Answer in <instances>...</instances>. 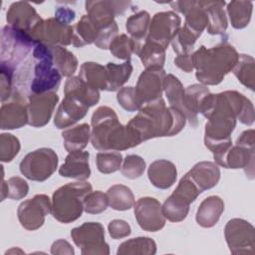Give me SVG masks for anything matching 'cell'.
<instances>
[{"label":"cell","instance_id":"f35d334b","mask_svg":"<svg viewBox=\"0 0 255 255\" xmlns=\"http://www.w3.org/2000/svg\"><path fill=\"white\" fill-rule=\"evenodd\" d=\"M150 22L149 13L139 11L129 16L126 21V29L134 42H141L145 39Z\"/></svg>","mask_w":255,"mask_h":255},{"label":"cell","instance_id":"f1b7e54d","mask_svg":"<svg viewBox=\"0 0 255 255\" xmlns=\"http://www.w3.org/2000/svg\"><path fill=\"white\" fill-rule=\"evenodd\" d=\"M202 7L206 11L207 15V32L210 35H221L224 34L227 27L228 21L226 13L223 9L225 1H200Z\"/></svg>","mask_w":255,"mask_h":255},{"label":"cell","instance_id":"e575fe53","mask_svg":"<svg viewBox=\"0 0 255 255\" xmlns=\"http://www.w3.org/2000/svg\"><path fill=\"white\" fill-rule=\"evenodd\" d=\"M227 14L235 29L245 28L251 19L253 3L251 1H231L227 4Z\"/></svg>","mask_w":255,"mask_h":255},{"label":"cell","instance_id":"603a6c76","mask_svg":"<svg viewBox=\"0 0 255 255\" xmlns=\"http://www.w3.org/2000/svg\"><path fill=\"white\" fill-rule=\"evenodd\" d=\"M208 94H210L209 89L202 84H193L184 89L181 112L193 128L198 125L197 115L200 114L202 102Z\"/></svg>","mask_w":255,"mask_h":255},{"label":"cell","instance_id":"4dcf8cb0","mask_svg":"<svg viewBox=\"0 0 255 255\" xmlns=\"http://www.w3.org/2000/svg\"><path fill=\"white\" fill-rule=\"evenodd\" d=\"M62 137L67 151L83 150L91 139V127L88 124H81L70 128L62 132Z\"/></svg>","mask_w":255,"mask_h":255},{"label":"cell","instance_id":"11a10c76","mask_svg":"<svg viewBox=\"0 0 255 255\" xmlns=\"http://www.w3.org/2000/svg\"><path fill=\"white\" fill-rule=\"evenodd\" d=\"M193 53V52H192ZM192 53L189 55H180L176 56L174 59V64L180 70L185 73H190L193 71V60H192Z\"/></svg>","mask_w":255,"mask_h":255},{"label":"cell","instance_id":"9c48e42d","mask_svg":"<svg viewBox=\"0 0 255 255\" xmlns=\"http://www.w3.org/2000/svg\"><path fill=\"white\" fill-rule=\"evenodd\" d=\"M254 129L244 130L237 138L235 145H231L224 155L220 166L224 168H244L251 179L254 174Z\"/></svg>","mask_w":255,"mask_h":255},{"label":"cell","instance_id":"60d3db41","mask_svg":"<svg viewBox=\"0 0 255 255\" xmlns=\"http://www.w3.org/2000/svg\"><path fill=\"white\" fill-rule=\"evenodd\" d=\"M199 37V34L193 32L183 25V27H180L174 38L171 40L170 44L177 56L189 55L192 53L194 44Z\"/></svg>","mask_w":255,"mask_h":255},{"label":"cell","instance_id":"ffe728a7","mask_svg":"<svg viewBox=\"0 0 255 255\" xmlns=\"http://www.w3.org/2000/svg\"><path fill=\"white\" fill-rule=\"evenodd\" d=\"M41 20L42 18L34 7L24 1L12 3L6 14L8 26L28 34Z\"/></svg>","mask_w":255,"mask_h":255},{"label":"cell","instance_id":"b9f144b4","mask_svg":"<svg viewBox=\"0 0 255 255\" xmlns=\"http://www.w3.org/2000/svg\"><path fill=\"white\" fill-rule=\"evenodd\" d=\"M188 203L173 196L172 194L161 205L164 217L171 222H180L184 220L189 211Z\"/></svg>","mask_w":255,"mask_h":255},{"label":"cell","instance_id":"9f6ffc18","mask_svg":"<svg viewBox=\"0 0 255 255\" xmlns=\"http://www.w3.org/2000/svg\"><path fill=\"white\" fill-rule=\"evenodd\" d=\"M51 253L52 254L73 255L75 253V251L68 241H66L64 239H59V240L53 242V244L51 246Z\"/></svg>","mask_w":255,"mask_h":255},{"label":"cell","instance_id":"30bf717a","mask_svg":"<svg viewBox=\"0 0 255 255\" xmlns=\"http://www.w3.org/2000/svg\"><path fill=\"white\" fill-rule=\"evenodd\" d=\"M74 243L83 255H109L110 247L105 241V229L100 222H85L71 230Z\"/></svg>","mask_w":255,"mask_h":255},{"label":"cell","instance_id":"ba28073f","mask_svg":"<svg viewBox=\"0 0 255 255\" xmlns=\"http://www.w3.org/2000/svg\"><path fill=\"white\" fill-rule=\"evenodd\" d=\"M58 155L49 147H41L27 153L21 160V173L33 181H45L57 169Z\"/></svg>","mask_w":255,"mask_h":255},{"label":"cell","instance_id":"681fc988","mask_svg":"<svg viewBox=\"0 0 255 255\" xmlns=\"http://www.w3.org/2000/svg\"><path fill=\"white\" fill-rule=\"evenodd\" d=\"M109 205L107 193L100 190L91 191L84 199V211L89 214H99L104 212Z\"/></svg>","mask_w":255,"mask_h":255},{"label":"cell","instance_id":"2e32d148","mask_svg":"<svg viewBox=\"0 0 255 255\" xmlns=\"http://www.w3.org/2000/svg\"><path fill=\"white\" fill-rule=\"evenodd\" d=\"M133 212L139 227L148 232H155L165 225L160 202L153 197H141L133 204Z\"/></svg>","mask_w":255,"mask_h":255},{"label":"cell","instance_id":"74e56055","mask_svg":"<svg viewBox=\"0 0 255 255\" xmlns=\"http://www.w3.org/2000/svg\"><path fill=\"white\" fill-rule=\"evenodd\" d=\"M54 65L64 77H72L78 68L76 56L63 46H50Z\"/></svg>","mask_w":255,"mask_h":255},{"label":"cell","instance_id":"7a4b0ae2","mask_svg":"<svg viewBox=\"0 0 255 255\" xmlns=\"http://www.w3.org/2000/svg\"><path fill=\"white\" fill-rule=\"evenodd\" d=\"M185 123L184 114L174 107H166L161 97L143 104L128 125L135 130L141 141H145L154 137L175 135L181 131Z\"/></svg>","mask_w":255,"mask_h":255},{"label":"cell","instance_id":"f546056e","mask_svg":"<svg viewBox=\"0 0 255 255\" xmlns=\"http://www.w3.org/2000/svg\"><path fill=\"white\" fill-rule=\"evenodd\" d=\"M65 96H72L85 103L89 108L95 106L100 101V91L90 88L79 76L70 77L65 83Z\"/></svg>","mask_w":255,"mask_h":255},{"label":"cell","instance_id":"44dd1931","mask_svg":"<svg viewBox=\"0 0 255 255\" xmlns=\"http://www.w3.org/2000/svg\"><path fill=\"white\" fill-rule=\"evenodd\" d=\"M90 108L72 96H65L62 103L59 105L56 116L54 118V125L57 128H66L72 127L77 122L82 120Z\"/></svg>","mask_w":255,"mask_h":255},{"label":"cell","instance_id":"277c9868","mask_svg":"<svg viewBox=\"0 0 255 255\" xmlns=\"http://www.w3.org/2000/svg\"><path fill=\"white\" fill-rule=\"evenodd\" d=\"M238 57L236 49L226 40L211 48L202 45L192 53L195 77L204 86L218 85L233 70Z\"/></svg>","mask_w":255,"mask_h":255},{"label":"cell","instance_id":"8992f818","mask_svg":"<svg viewBox=\"0 0 255 255\" xmlns=\"http://www.w3.org/2000/svg\"><path fill=\"white\" fill-rule=\"evenodd\" d=\"M33 78L31 80L30 94L57 92L62 75L54 65L50 46L36 43L32 51Z\"/></svg>","mask_w":255,"mask_h":255},{"label":"cell","instance_id":"5b68a950","mask_svg":"<svg viewBox=\"0 0 255 255\" xmlns=\"http://www.w3.org/2000/svg\"><path fill=\"white\" fill-rule=\"evenodd\" d=\"M91 191L92 185L86 180L70 182L58 188L52 196L53 217L65 224L80 218L84 211V199Z\"/></svg>","mask_w":255,"mask_h":255},{"label":"cell","instance_id":"ac0fdd59","mask_svg":"<svg viewBox=\"0 0 255 255\" xmlns=\"http://www.w3.org/2000/svg\"><path fill=\"white\" fill-rule=\"evenodd\" d=\"M130 4L129 1H87L85 7L87 15L100 32L113 24L116 16L123 15Z\"/></svg>","mask_w":255,"mask_h":255},{"label":"cell","instance_id":"816d5d0a","mask_svg":"<svg viewBox=\"0 0 255 255\" xmlns=\"http://www.w3.org/2000/svg\"><path fill=\"white\" fill-rule=\"evenodd\" d=\"M29 192L26 180L19 176H12L7 180V197L13 200L24 198Z\"/></svg>","mask_w":255,"mask_h":255},{"label":"cell","instance_id":"ee69618b","mask_svg":"<svg viewBox=\"0 0 255 255\" xmlns=\"http://www.w3.org/2000/svg\"><path fill=\"white\" fill-rule=\"evenodd\" d=\"M97 167L100 172L109 174L119 170L122 166L123 155L116 150H106L98 152L96 156Z\"/></svg>","mask_w":255,"mask_h":255},{"label":"cell","instance_id":"7bdbcfd3","mask_svg":"<svg viewBox=\"0 0 255 255\" xmlns=\"http://www.w3.org/2000/svg\"><path fill=\"white\" fill-rule=\"evenodd\" d=\"M163 91L165 92L170 106L181 111L184 89L180 81L172 74L166 75L163 83Z\"/></svg>","mask_w":255,"mask_h":255},{"label":"cell","instance_id":"f6af8a7d","mask_svg":"<svg viewBox=\"0 0 255 255\" xmlns=\"http://www.w3.org/2000/svg\"><path fill=\"white\" fill-rule=\"evenodd\" d=\"M134 44L133 40L126 34L118 35L110 44L109 50L113 56L118 59L129 61L133 53Z\"/></svg>","mask_w":255,"mask_h":255},{"label":"cell","instance_id":"e0dca14e","mask_svg":"<svg viewBox=\"0 0 255 255\" xmlns=\"http://www.w3.org/2000/svg\"><path fill=\"white\" fill-rule=\"evenodd\" d=\"M27 102V95L19 91H14L11 101L2 103L0 109L1 129L20 128L28 124Z\"/></svg>","mask_w":255,"mask_h":255},{"label":"cell","instance_id":"836d02e7","mask_svg":"<svg viewBox=\"0 0 255 255\" xmlns=\"http://www.w3.org/2000/svg\"><path fill=\"white\" fill-rule=\"evenodd\" d=\"M99 35V29L91 21L88 15H83L78 23L73 26L72 45L74 47H84L95 43Z\"/></svg>","mask_w":255,"mask_h":255},{"label":"cell","instance_id":"3957f363","mask_svg":"<svg viewBox=\"0 0 255 255\" xmlns=\"http://www.w3.org/2000/svg\"><path fill=\"white\" fill-rule=\"evenodd\" d=\"M91 126V142L98 150H126L142 142L135 130L128 125L123 126L116 112L107 106L94 112Z\"/></svg>","mask_w":255,"mask_h":255},{"label":"cell","instance_id":"5bb4252c","mask_svg":"<svg viewBox=\"0 0 255 255\" xmlns=\"http://www.w3.org/2000/svg\"><path fill=\"white\" fill-rule=\"evenodd\" d=\"M180 17L173 11L155 13L149 22L145 38L158 43L166 49L180 29Z\"/></svg>","mask_w":255,"mask_h":255},{"label":"cell","instance_id":"d6a6232c","mask_svg":"<svg viewBox=\"0 0 255 255\" xmlns=\"http://www.w3.org/2000/svg\"><path fill=\"white\" fill-rule=\"evenodd\" d=\"M107 75V90L109 92L118 91L125 83H127L132 72L130 61H126L123 64H115L109 62L106 65Z\"/></svg>","mask_w":255,"mask_h":255},{"label":"cell","instance_id":"7402d4cb","mask_svg":"<svg viewBox=\"0 0 255 255\" xmlns=\"http://www.w3.org/2000/svg\"><path fill=\"white\" fill-rule=\"evenodd\" d=\"M169 5L185 17L184 26L201 35L207 26V15L200 1H175Z\"/></svg>","mask_w":255,"mask_h":255},{"label":"cell","instance_id":"4fadbf2b","mask_svg":"<svg viewBox=\"0 0 255 255\" xmlns=\"http://www.w3.org/2000/svg\"><path fill=\"white\" fill-rule=\"evenodd\" d=\"M51 204L52 202L46 194H36L33 198L20 203L17 216L22 227L30 231L42 227L46 215L51 212Z\"/></svg>","mask_w":255,"mask_h":255},{"label":"cell","instance_id":"d590c367","mask_svg":"<svg viewBox=\"0 0 255 255\" xmlns=\"http://www.w3.org/2000/svg\"><path fill=\"white\" fill-rule=\"evenodd\" d=\"M107 195L110 207L118 211L128 210L134 204V196L131 189L124 184L112 185L108 189Z\"/></svg>","mask_w":255,"mask_h":255},{"label":"cell","instance_id":"52a82bcc","mask_svg":"<svg viewBox=\"0 0 255 255\" xmlns=\"http://www.w3.org/2000/svg\"><path fill=\"white\" fill-rule=\"evenodd\" d=\"M31 36L23 31L5 26L1 33V53L0 65L7 66L15 71L23 64L35 46Z\"/></svg>","mask_w":255,"mask_h":255},{"label":"cell","instance_id":"c3c4849f","mask_svg":"<svg viewBox=\"0 0 255 255\" xmlns=\"http://www.w3.org/2000/svg\"><path fill=\"white\" fill-rule=\"evenodd\" d=\"M20 147V141L15 135L8 132L0 134V160L2 162H10L18 154Z\"/></svg>","mask_w":255,"mask_h":255},{"label":"cell","instance_id":"cb8c5ba5","mask_svg":"<svg viewBox=\"0 0 255 255\" xmlns=\"http://www.w3.org/2000/svg\"><path fill=\"white\" fill-rule=\"evenodd\" d=\"M88 151H72L66 156L65 162L60 166L59 173L63 177L77 180H87L91 175Z\"/></svg>","mask_w":255,"mask_h":255},{"label":"cell","instance_id":"1f68e13d","mask_svg":"<svg viewBox=\"0 0 255 255\" xmlns=\"http://www.w3.org/2000/svg\"><path fill=\"white\" fill-rule=\"evenodd\" d=\"M79 77L92 89L107 90L106 68L96 62H85L81 65Z\"/></svg>","mask_w":255,"mask_h":255},{"label":"cell","instance_id":"6f0895ef","mask_svg":"<svg viewBox=\"0 0 255 255\" xmlns=\"http://www.w3.org/2000/svg\"><path fill=\"white\" fill-rule=\"evenodd\" d=\"M55 17L67 22V23H71L72 21H74L75 17H76V13L74 10L68 8V7H58L55 11Z\"/></svg>","mask_w":255,"mask_h":255},{"label":"cell","instance_id":"7dc6e473","mask_svg":"<svg viewBox=\"0 0 255 255\" xmlns=\"http://www.w3.org/2000/svg\"><path fill=\"white\" fill-rule=\"evenodd\" d=\"M200 193L201 191L199 190V188L190 179V177L187 174H185L179 180L178 185L176 186L175 190L172 192V195L190 204L197 198V196Z\"/></svg>","mask_w":255,"mask_h":255},{"label":"cell","instance_id":"7c38bea8","mask_svg":"<svg viewBox=\"0 0 255 255\" xmlns=\"http://www.w3.org/2000/svg\"><path fill=\"white\" fill-rule=\"evenodd\" d=\"M224 236L232 254H254V226L241 218L230 219L224 228Z\"/></svg>","mask_w":255,"mask_h":255},{"label":"cell","instance_id":"8fae6325","mask_svg":"<svg viewBox=\"0 0 255 255\" xmlns=\"http://www.w3.org/2000/svg\"><path fill=\"white\" fill-rule=\"evenodd\" d=\"M35 43L47 46H68L72 44L73 26L57 17L41 20L29 33Z\"/></svg>","mask_w":255,"mask_h":255},{"label":"cell","instance_id":"4316f807","mask_svg":"<svg viewBox=\"0 0 255 255\" xmlns=\"http://www.w3.org/2000/svg\"><path fill=\"white\" fill-rule=\"evenodd\" d=\"M147 176L153 186L159 189H167L175 182L177 169L173 162L167 159H157L150 163Z\"/></svg>","mask_w":255,"mask_h":255},{"label":"cell","instance_id":"8d00e7d4","mask_svg":"<svg viewBox=\"0 0 255 255\" xmlns=\"http://www.w3.org/2000/svg\"><path fill=\"white\" fill-rule=\"evenodd\" d=\"M156 253V244L149 237H136L120 244L118 255H153Z\"/></svg>","mask_w":255,"mask_h":255},{"label":"cell","instance_id":"ab89813d","mask_svg":"<svg viewBox=\"0 0 255 255\" xmlns=\"http://www.w3.org/2000/svg\"><path fill=\"white\" fill-rule=\"evenodd\" d=\"M254 58L250 55L240 54L238 61L233 68V74L238 79V81L251 91H254V81H255V69H254Z\"/></svg>","mask_w":255,"mask_h":255},{"label":"cell","instance_id":"bcb514c9","mask_svg":"<svg viewBox=\"0 0 255 255\" xmlns=\"http://www.w3.org/2000/svg\"><path fill=\"white\" fill-rule=\"evenodd\" d=\"M145 167L146 163L141 156L137 154H128L123 159L121 172L128 179H135L143 174Z\"/></svg>","mask_w":255,"mask_h":255},{"label":"cell","instance_id":"d4e9b609","mask_svg":"<svg viewBox=\"0 0 255 255\" xmlns=\"http://www.w3.org/2000/svg\"><path fill=\"white\" fill-rule=\"evenodd\" d=\"M133 53L136 54L145 69L162 68L165 62V50L161 45L145 38L141 42H134Z\"/></svg>","mask_w":255,"mask_h":255},{"label":"cell","instance_id":"f5cc1de1","mask_svg":"<svg viewBox=\"0 0 255 255\" xmlns=\"http://www.w3.org/2000/svg\"><path fill=\"white\" fill-rule=\"evenodd\" d=\"M118 32H119V27L117 22L115 21L113 24L100 30L98 38L94 44L100 49H103V50L109 49L112 41L118 36Z\"/></svg>","mask_w":255,"mask_h":255},{"label":"cell","instance_id":"83f0119b","mask_svg":"<svg viewBox=\"0 0 255 255\" xmlns=\"http://www.w3.org/2000/svg\"><path fill=\"white\" fill-rule=\"evenodd\" d=\"M224 211V201L217 195H211L202 200L197 208L195 220L203 228L213 227Z\"/></svg>","mask_w":255,"mask_h":255},{"label":"cell","instance_id":"6da1fadb","mask_svg":"<svg viewBox=\"0 0 255 255\" xmlns=\"http://www.w3.org/2000/svg\"><path fill=\"white\" fill-rule=\"evenodd\" d=\"M200 114L208 121L204 129V144L220 161L232 145L231 133L237 120L247 126L254 123L252 102L237 91L209 94L202 102Z\"/></svg>","mask_w":255,"mask_h":255},{"label":"cell","instance_id":"db71d44e","mask_svg":"<svg viewBox=\"0 0 255 255\" xmlns=\"http://www.w3.org/2000/svg\"><path fill=\"white\" fill-rule=\"evenodd\" d=\"M110 236L113 239H121L128 236L131 233L129 224L123 219H114L108 225Z\"/></svg>","mask_w":255,"mask_h":255},{"label":"cell","instance_id":"9a60e30c","mask_svg":"<svg viewBox=\"0 0 255 255\" xmlns=\"http://www.w3.org/2000/svg\"><path fill=\"white\" fill-rule=\"evenodd\" d=\"M58 102L59 96L56 92L30 94L27 102L28 125L34 128L46 126L50 122Z\"/></svg>","mask_w":255,"mask_h":255},{"label":"cell","instance_id":"f907efd6","mask_svg":"<svg viewBox=\"0 0 255 255\" xmlns=\"http://www.w3.org/2000/svg\"><path fill=\"white\" fill-rule=\"evenodd\" d=\"M117 101L120 106L128 112H135L140 108L133 87H124L120 89L117 94Z\"/></svg>","mask_w":255,"mask_h":255},{"label":"cell","instance_id":"d6986e66","mask_svg":"<svg viewBox=\"0 0 255 255\" xmlns=\"http://www.w3.org/2000/svg\"><path fill=\"white\" fill-rule=\"evenodd\" d=\"M165 76V71L162 68L145 69L139 75L134 89L140 107L161 98Z\"/></svg>","mask_w":255,"mask_h":255},{"label":"cell","instance_id":"484cf974","mask_svg":"<svg viewBox=\"0 0 255 255\" xmlns=\"http://www.w3.org/2000/svg\"><path fill=\"white\" fill-rule=\"evenodd\" d=\"M201 192L214 187L220 179V168L215 162L200 161L186 173Z\"/></svg>","mask_w":255,"mask_h":255}]
</instances>
